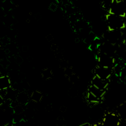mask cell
Segmentation results:
<instances>
[{
  "label": "cell",
  "mask_w": 126,
  "mask_h": 126,
  "mask_svg": "<svg viewBox=\"0 0 126 126\" xmlns=\"http://www.w3.org/2000/svg\"><path fill=\"white\" fill-rule=\"evenodd\" d=\"M116 113L120 116L121 120L126 121V101L121 102L116 108Z\"/></svg>",
  "instance_id": "30bf717a"
},
{
  "label": "cell",
  "mask_w": 126,
  "mask_h": 126,
  "mask_svg": "<svg viewBox=\"0 0 126 126\" xmlns=\"http://www.w3.org/2000/svg\"><path fill=\"white\" fill-rule=\"evenodd\" d=\"M59 110H60V111L62 113H65L66 111V107H65V106H61Z\"/></svg>",
  "instance_id": "ac0fdd59"
},
{
  "label": "cell",
  "mask_w": 126,
  "mask_h": 126,
  "mask_svg": "<svg viewBox=\"0 0 126 126\" xmlns=\"http://www.w3.org/2000/svg\"><path fill=\"white\" fill-rule=\"evenodd\" d=\"M125 17H126V14H125Z\"/></svg>",
  "instance_id": "44dd1931"
},
{
  "label": "cell",
  "mask_w": 126,
  "mask_h": 126,
  "mask_svg": "<svg viewBox=\"0 0 126 126\" xmlns=\"http://www.w3.org/2000/svg\"><path fill=\"white\" fill-rule=\"evenodd\" d=\"M49 8H50V10L55 11V10H57L58 6H57L55 3H51L50 5V6H49Z\"/></svg>",
  "instance_id": "9a60e30c"
},
{
  "label": "cell",
  "mask_w": 126,
  "mask_h": 126,
  "mask_svg": "<svg viewBox=\"0 0 126 126\" xmlns=\"http://www.w3.org/2000/svg\"><path fill=\"white\" fill-rule=\"evenodd\" d=\"M41 76L44 80H50V79L52 78L53 73H52V71H51V69H50L48 68H46L42 70Z\"/></svg>",
  "instance_id": "5bb4252c"
},
{
  "label": "cell",
  "mask_w": 126,
  "mask_h": 126,
  "mask_svg": "<svg viewBox=\"0 0 126 126\" xmlns=\"http://www.w3.org/2000/svg\"><path fill=\"white\" fill-rule=\"evenodd\" d=\"M91 126H103V125L102 124V122H96V123L91 125Z\"/></svg>",
  "instance_id": "e0dca14e"
},
{
  "label": "cell",
  "mask_w": 126,
  "mask_h": 126,
  "mask_svg": "<svg viewBox=\"0 0 126 126\" xmlns=\"http://www.w3.org/2000/svg\"><path fill=\"white\" fill-rule=\"evenodd\" d=\"M79 126H91V124L88 123V122H85V123H83V124L80 125Z\"/></svg>",
  "instance_id": "d6986e66"
},
{
  "label": "cell",
  "mask_w": 126,
  "mask_h": 126,
  "mask_svg": "<svg viewBox=\"0 0 126 126\" xmlns=\"http://www.w3.org/2000/svg\"><path fill=\"white\" fill-rule=\"evenodd\" d=\"M86 100L87 102H88L89 104L94 106V105H98L101 103V102L103 101L100 99V98H97L96 96H94V94H92L91 92H87V94H86Z\"/></svg>",
  "instance_id": "8fae6325"
},
{
  "label": "cell",
  "mask_w": 126,
  "mask_h": 126,
  "mask_svg": "<svg viewBox=\"0 0 126 126\" xmlns=\"http://www.w3.org/2000/svg\"><path fill=\"white\" fill-rule=\"evenodd\" d=\"M4 103H5V98L0 94V107H1L2 105H4Z\"/></svg>",
  "instance_id": "2e32d148"
},
{
  "label": "cell",
  "mask_w": 126,
  "mask_h": 126,
  "mask_svg": "<svg viewBox=\"0 0 126 126\" xmlns=\"http://www.w3.org/2000/svg\"><path fill=\"white\" fill-rule=\"evenodd\" d=\"M121 118L116 112L107 111L104 113L101 122L103 126H121Z\"/></svg>",
  "instance_id": "7a4b0ae2"
},
{
  "label": "cell",
  "mask_w": 126,
  "mask_h": 126,
  "mask_svg": "<svg viewBox=\"0 0 126 126\" xmlns=\"http://www.w3.org/2000/svg\"><path fill=\"white\" fill-rule=\"evenodd\" d=\"M97 65L107 68H113L116 64V58L104 53H98L96 56Z\"/></svg>",
  "instance_id": "3957f363"
},
{
  "label": "cell",
  "mask_w": 126,
  "mask_h": 126,
  "mask_svg": "<svg viewBox=\"0 0 126 126\" xmlns=\"http://www.w3.org/2000/svg\"><path fill=\"white\" fill-rule=\"evenodd\" d=\"M30 99V96L28 94V93L25 91L23 92H20L17 94V101L19 104H21L22 106H26L28 103H29Z\"/></svg>",
  "instance_id": "9c48e42d"
},
{
  "label": "cell",
  "mask_w": 126,
  "mask_h": 126,
  "mask_svg": "<svg viewBox=\"0 0 126 126\" xmlns=\"http://www.w3.org/2000/svg\"><path fill=\"white\" fill-rule=\"evenodd\" d=\"M2 126H14V125L13 123H10V122H7V123L4 124Z\"/></svg>",
  "instance_id": "ffe728a7"
},
{
  "label": "cell",
  "mask_w": 126,
  "mask_h": 126,
  "mask_svg": "<svg viewBox=\"0 0 126 126\" xmlns=\"http://www.w3.org/2000/svg\"><path fill=\"white\" fill-rule=\"evenodd\" d=\"M105 21L109 30H121L126 24V17L108 13L106 15Z\"/></svg>",
  "instance_id": "6da1fadb"
},
{
  "label": "cell",
  "mask_w": 126,
  "mask_h": 126,
  "mask_svg": "<svg viewBox=\"0 0 126 126\" xmlns=\"http://www.w3.org/2000/svg\"><path fill=\"white\" fill-rule=\"evenodd\" d=\"M88 92H91L92 94H94V96H96L97 98H100V99H102V100L104 99L105 94L106 93V91H103V90H101L99 88H98L94 87L92 84H91L90 86H88Z\"/></svg>",
  "instance_id": "ba28073f"
},
{
  "label": "cell",
  "mask_w": 126,
  "mask_h": 126,
  "mask_svg": "<svg viewBox=\"0 0 126 126\" xmlns=\"http://www.w3.org/2000/svg\"><path fill=\"white\" fill-rule=\"evenodd\" d=\"M109 13L125 17V14H126V3L124 1H122V0H121V1H118V0H114V2L112 4L111 8H110Z\"/></svg>",
  "instance_id": "5b68a950"
},
{
  "label": "cell",
  "mask_w": 126,
  "mask_h": 126,
  "mask_svg": "<svg viewBox=\"0 0 126 126\" xmlns=\"http://www.w3.org/2000/svg\"><path fill=\"white\" fill-rule=\"evenodd\" d=\"M43 97V95L41 92H39V91H33L30 95V99L32 100V102H35V103H38V102L42 101Z\"/></svg>",
  "instance_id": "7c38bea8"
},
{
  "label": "cell",
  "mask_w": 126,
  "mask_h": 126,
  "mask_svg": "<svg viewBox=\"0 0 126 126\" xmlns=\"http://www.w3.org/2000/svg\"><path fill=\"white\" fill-rule=\"evenodd\" d=\"M113 2H114V0H102V1L101 2L102 10L109 13Z\"/></svg>",
  "instance_id": "4fadbf2b"
},
{
  "label": "cell",
  "mask_w": 126,
  "mask_h": 126,
  "mask_svg": "<svg viewBox=\"0 0 126 126\" xmlns=\"http://www.w3.org/2000/svg\"><path fill=\"white\" fill-rule=\"evenodd\" d=\"M94 75L102 80H110L113 75V69L97 65L94 69Z\"/></svg>",
  "instance_id": "277c9868"
},
{
  "label": "cell",
  "mask_w": 126,
  "mask_h": 126,
  "mask_svg": "<svg viewBox=\"0 0 126 126\" xmlns=\"http://www.w3.org/2000/svg\"><path fill=\"white\" fill-rule=\"evenodd\" d=\"M110 83V80H102V79L94 76V75L92 77V80H91V84L94 85V87H96V88H99L101 90L106 91V92L107 91L109 88Z\"/></svg>",
  "instance_id": "8992f818"
},
{
  "label": "cell",
  "mask_w": 126,
  "mask_h": 126,
  "mask_svg": "<svg viewBox=\"0 0 126 126\" xmlns=\"http://www.w3.org/2000/svg\"><path fill=\"white\" fill-rule=\"evenodd\" d=\"M12 87L10 77L8 75H0V91L7 90Z\"/></svg>",
  "instance_id": "52a82bcc"
}]
</instances>
